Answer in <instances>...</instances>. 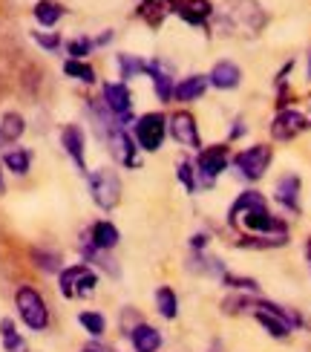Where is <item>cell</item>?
I'll use <instances>...</instances> for the list:
<instances>
[{"label": "cell", "mask_w": 311, "mask_h": 352, "mask_svg": "<svg viewBox=\"0 0 311 352\" xmlns=\"http://www.w3.org/2000/svg\"><path fill=\"white\" fill-rule=\"evenodd\" d=\"M228 226L251 231V234H262V237H288L291 234V226L283 217L271 214L265 194H260V190H254V188L242 190V194L231 202Z\"/></svg>", "instance_id": "1"}, {"label": "cell", "mask_w": 311, "mask_h": 352, "mask_svg": "<svg viewBox=\"0 0 311 352\" xmlns=\"http://www.w3.org/2000/svg\"><path fill=\"white\" fill-rule=\"evenodd\" d=\"M14 309L29 332H47L49 329V306L35 286H21L14 292Z\"/></svg>", "instance_id": "2"}, {"label": "cell", "mask_w": 311, "mask_h": 352, "mask_svg": "<svg viewBox=\"0 0 311 352\" xmlns=\"http://www.w3.org/2000/svg\"><path fill=\"white\" fill-rule=\"evenodd\" d=\"M271 162H274V148H271V144H262V142L251 144V148H245L236 156H231V168L245 182H260L262 176L268 173Z\"/></svg>", "instance_id": "3"}, {"label": "cell", "mask_w": 311, "mask_h": 352, "mask_svg": "<svg viewBox=\"0 0 311 352\" xmlns=\"http://www.w3.org/2000/svg\"><path fill=\"white\" fill-rule=\"evenodd\" d=\"M231 165V148L228 144H207L196 156V188L199 190H211L216 185V179L228 170Z\"/></svg>", "instance_id": "4"}, {"label": "cell", "mask_w": 311, "mask_h": 352, "mask_svg": "<svg viewBox=\"0 0 311 352\" xmlns=\"http://www.w3.org/2000/svg\"><path fill=\"white\" fill-rule=\"evenodd\" d=\"M58 289L67 300L90 298L98 289V274L93 272L90 263H76V266H64L58 272Z\"/></svg>", "instance_id": "5"}, {"label": "cell", "mask_w": 311, "mask_h": 352, "mask_svg": "<svg viewBox=\"0 0 311 352\" xmlns=\"http://www.w3.org/2000/svg\"><path fill=\"white\" fill-rule=\"evenodd\" d=\"M133 139H136L139 151H144V153L161 151V144L168 139V116L159 110L139 116V119L133 122Z\"/></svg>", "instance_id": "6"}, {"label": "cell", "mask_w": 311, "mask_h": 352, "mask_svg": "<svg viewBox=\"0 0 311 352\" xmlns=\"http://www.w3.org/2000/svg\"><path fill=\"white\" fill-rule=\"evenodd\" d=\"M265 23H268V14L257 3V0H228L225 9V29H245L251 35H260Z\"/></svg>", "instance_id": "7"}, {"label": "cell", "mask_w": 311, "mask_h": 352, "mask_svg": "<svg viewBox=\"0 0 311 352\" xmlns=\"http://www.w3.org/2000/svg\"><path fill=\"white\" fill-rule=\"evenodd\" d=\"M87 182H90V197L101 211L118 208V202H122V176H118L113 168L93 170L87 176Z\"/></svg>", "instance_id": "8"}, {"label": "cell", "mask_w": 311, "mask_h": 352, "mask_svg": "<svg viewBox=\"0 0 311 352\" xmlns=\"http://www.w3.org/2000/svg\"><path fill=\"white\" fill-rule=\"evenodd\" d=\"M101 104L115 116V122L122 127L136 122L133 119V93H130V87L124 81H107L101 87Z\"/></svg>", "instance_id": "9"}, {"label": "cell", "mask_w": 311, "mask_h": 352, "mask_svg": "<svg viewBox=\"0 0 311 352\" xmlns=\"http://www.w3.org/2000/svg\"><path fill=\"white\" fill-rule=\"evenodd\" d=\"M168 133L176 144H182L187 151H202V133L196 124V116L190 110H176L168 116Z\"/></svg>", "instance_id": "10"}, {"label": "cell", "mask_w": 311, "mask_h": 352, "mask_svg": "<svg viewBox=\"0 0 311 352\" xmlns=\"http://www.w3.org/2000/svg\"><path fill=\"white\" fill-rule=\"evenodd\" d=\"M303 130H308V116L297 107H286L277 110L274 122H271V139L274 142H294Z\"/></svg>", "instance_id": "11"}, {"label": "cell", "mask_w": 311, "mask_h": 352, "mask_svg": "<svg viewBox=\"0 0 311 352\" xmlns=\"http://www.w3.org/2000/svg\"><path fill=\"white\" fill-rule=\"evenodd\" d=\"M104 142H107L110 156L118 165H124V168H139L141 165L139 162V144H136V139H133V133L127 127H115Z\"/></svg>", "instance_id": "12"}, {"label": "cell", "mask_w": 311, "mask_h": 352, "mask_svg": "<svg viewBox=\"0 0 311 352\" xmlns=\"http://www.w3.org/2000/svg\"><path fill=\"white\" fill-rule=\"evenodd\" d=\"M274 199H277V205H283V208L288 211V214H300L303 211V179H300V173H294V170H288V173H283L279 179L274 182Z\"/></svg>", "instance_id": "13"}, {"label": "cell", "mask_w": 311, "mask_h": 352, "mask_svg": "<svg viewBox=\"0 0 311 352\" xmlns=\"http://www.w3.org/2000/svg\"><path fill=\"white\" fill-rule=\"evenodd\" d=\"M147 76H150L153 90L161 104H170L173 90H176V67L165 61V58H153V61H147Z\"/></svg>", "instance_id": "14"}, {"label": "cell", "mask_w": 311, "mask_h": 352, "mask_svg": "<svg viewBox=\"0 0 311 352\" xmlns=\"http://www.w3.org/2000/svg\"><path fill=\"white\" fill-rule=\"evenodd\" d=\"M61 148L72 159V165L78 168V173L90 176V170H87V133H84L81 124H64V130H61Z\"/></svg>", "instance_id": "15"}, {"label": "cell", "mask_w": 311, "mask_h": 352, "mask_svg": "<svg viewBox=\"0 0 311 352\" xmlns=\"http://www.w3.org/2000/svg\"><path fill=\"white\" fill-rule=\"evenodd\" d=\"M251 315H254V320L262 327V332L268 335V338H274V341H288L294 335V329L286 324L283 318L274 315L271 309H265V306L260 303V298H254V309H251Z\"/></svg>", "instance_id": "16"}, {"label": "cell", "mask_w": 311, "mask_h": 352, "mask_svg": "<svg viewBox=\"0 0 311 352\" xmlns=\"http://www.w3.org/2000/svg\"><path fill=\"white\" fill-rule=\"evenodd\" d=\"M127 341H130L133 352H159L161 346H165V335H161L159 327L141 320V324H136L127 332Z\"/></svg>", "instance_id": "17"}, {"label": "cell", "mask_w": 311, "mask_h": 352, "mask_svg": "<svg viewBox=\"0 0 311 352\" xmlns=\"http://www.w3.org/2000/svg\"><path fill=\"white\" fill-rule=\"evenodd\" d=\"M207 84L214 87V90H236V87L242 84V69L236 67L233 61H228V58H222V61H216L211 67V72H207Z\"/></svg>", "instance_id": "18"}, {"label": "cell", "mask_w": 311, "mask_h": 352, "mask_svg": "<svg viewBox=\"0 0 311 352\" xmlns=\"http://www.w3.org/2000/svg\"><path fill=\"white\" fill-rule=\"evenodd\" d=\"M173 12L190 26H207V21L214 18L211 0H173Z\"/></svg>", "instance_id": "19"}, {"label": "cell", "mask_w": 311, "mask_h": 352, "mask_svg": "<svg viewBox=\"0 0 311 352\" xmlns=\"http://www.w3.org/2000/svg\"><path fill=\"white\" fill-rule=\"evenodd\" d=\"M118 240H122V234H118V228L110 223V219H98V223H93L90 231H87V243L93 248H98V252H113L118 245Z\"/></svg>", "instance_id": "20"}, {"label": "cell", "mask_w": 311, "mask_h": 352, "mask_svg": "<svg viewBox=\"0 0 311 352\" xmlns=\"http://www.w3.org/2000/svg\"><path fill=\"white\" fill-rule=\"evenodd\" d=\"M207 76L202 72H194V76H185L176 81V90H173V101H182V104H190V101H199L207 93Z\"/></svg>", "instance_id": "21"}, {"label": "cell", "mask_w": 311, "mask_h": 352, "mask_svg": "<svg viewBox=\"0 0 311 352\" xmlns=\"http://www.w3.org/2000/svg\"><path fill=\"white\" fill-rule=\"evenodd\" d=\"M26 133V119L21 113H3L0 116V148H9V144H18L21 136Z\"/></svg>", "instance_id": "22"}, {"label": "cell", "mask_w": 311, "mask_h": 352, "mask_svg": "<svg viewBox=\"0 0 311 352\" xmlns=\"http://www.w3.org/2000/svg\"><path fill=\"white\" fill-rule=\"evenodd\" d=\"M115 67H118V78H122L124 84L133 81V78L147 76V61L141 55H133V52H118Z\"/></svg>", "instance_id": "23"}, {"label": "cell", "mask_w": 311, "mask_h": 352, "mask_svg": "<svg viewBox=\"0 0 311 352\" xmlns=\"http://www.w3.org/2000/svg\"><path fill=\"white\" fill-rule=\"evenodd\" d=\"M0 346L3 352H29V344L12 318H0Z\"/></svg>", "instance_id": "24"}, {"label": "cell", "mask_w": 311, "mask_h": 352, "mask_svg": "<svg viewBox=\"0 0 311 352\" xmlns=\"http://www.w3.org/2000/svg\"><path fill=\"white\" fill-rule=\"evenodd\" d=\"M291 237H262V234H242L236 240V248H245V252H271V248H283L288 245Z\"/></svg>", "instance_id": "25"}, {"label": "cell", "mask_w": 311, "mask_h": 352, "mask_svg": "<svg viewBox=\"0 0 311 352\" xmlns=\"http://www.w3.org/2000/svg\"><path fill=\"white\" fill-rule=\"evenodd\" d=\"M64 12H67V9L58 3V0H38L35 9H32L38 26H43V29H52L58 21L64 18Z\"/></svg>", "instance_id": "26"}, {"label": "cell", "mask_w": 311, "mask_h": 352, "mask_svg": "<svg viewBox=\"0 0 311 352\" xmlns=\"http://www.w3.org/2000/svg\"><path fill=\"white\" fill-rule=\"evenodd\" d=\"M156 312L165 320H176L179 318V295L170 286H159L156 289Z\"/></svg>", "instance_id": "27"}, {"label": "cell", "mask_w": 311, "mask_h": 352, "mask_svg": "<svg viewBox=\"0 0 311 352\" xmlns=\"http://www.w3.org/2000/svg\"><path fill=\"white\" fill-rule=\"evenodd\" d=\"M32 159L35 156H32L29 148H12V151L3 153V168L12 170L14 176H26L29 168H32Z\"/></svg>", "instance_id": "28"}, {"label": "cell", "mask_w": 311, "mask_h": 352, "mask_svg": "<svg viewBox=\"0 0 311 352\" xmlns=\"http://www.w3.org/2000/svg\"><path fill=\"white\" fill-rule=\"evenodd\" d=\"M78 324H81V329L90 335V338H104L107 335V318H104L98 309H84V312H78Z\"/></svg>", "instance_id": "29"}, {"label": "cell", "mask_w": 311, "mask_h": 352, "mask_svg": "<svg viewBox=\"0 0 311 352\" xmlns=\"http://www.w3.org/2000/svg\"><path fill=\"white\" fill-rule=\"evenodd\" d=\"M64 76L72 78V81H81V84H95L98 81L93 64L76 61V58H67V61H64Z\"/></svg>", "instance_id": "30"}, {"label": "cell", "mask_w": 311, "mask_h": 352, "mask_svg": "<svg viewBox=\"0 0 311 352\" xmlns=\"http://www.w3.org/2000/svg\"><path fill=\"white\" fill-rule=\"evenodd\" d=\"M32 260H35V266L47 274H58L64 269V257L58 252H49V248H32Z\"/></svg>", "instance_id": "31"}, {"label": "cell", "mask_w": 311, "mask_h": 352, "mask_svg": "<svg viewBox=\"0 0 311 352\" xmlns=\"http://www.w3.org/2000/svg\"><path fill=\"white\" fill-rule=\"evenodd\" d=\"M219 283L228 286V289H233V292H240V295H260V280H254V277H245V274L228 272Z\"/></svg>", "instance_id": "32"}, {"label": "cell", "mask_w": 311, "mask_h": 352, "mask_svg": "<svg viewBox=\"0 0 311 352\" xmlns=\"http://www.w3.org/2000/svg\"><path fill=\"white\" fill-rule=\"evenodd\" d=\"M176 179L182 182V188L187 190V194H196V168L190 159H179V165H176Z\"/></svg>", "instance_id": "33"}, {"label": "cell", "mask_w": 311, "mask_h": 352, "mask_svg": "<svg viewBox=\"0 0 311 352\" xmlns=\"http://www.w3.org/2000/svg\"><path fill=\"white\" fill-rule=\"evenodd\" d=\"M93 50H95V43H93V38H87V35L72 38V41L67 43V55H69V58H76V61H84V58L90 55Z\"/></svg>", "instance_id": "34"}, {"label": "cell", "mask_w": 311, "mask_h": 352, "mask_svg": "<svg viewBox=\"0 0 311 352\" xmlns=\"http://www.w3.org/2000/svg\"><path fill=\"white\" fill-rule=\"evenodd\" d=\"M32 41L38 43L41 50H47V52H58V50H61V35H58V32H38V29H35Z\"/></svg>", "instance_id": "35"}, {"label": "cell", "mask_w": 311, "mask_h": 352, "mask_svg": "<svg viewBox=\"0 0 311 352\" xmlns=\"http://www.w3.org/2000/svg\"><path fill=\"white\" fill-rule=\"evenodd\" d=\"M136 324H141V318H139V312L136 309H133V306H124V309H122V332L127 335L133 327H136Z\"/></svg>", "instance_id": "36"}, {"label": "cell", "mask_w": 311, "mask_h": 352, "mask_svg": "<svg viewBox=\"0 0 311 352\" xmlns=\"http://www.w3.org/2000/svg\"><path fill=\"white\" fill-rule=\"evenodd\" d=\"M207 240H211V237H207L205 231L190 234V248H194V252H205V248H207Z\"/></svg>", "instance_id": "37"}, {"label": "cell", "mask_w": 311, "mask_h": 352, "mask_svg": "<svg viewBox=\"0 0 311 352\" xmlns=\"http://www.w3.org/2000/svg\"><path fill=\"white\" fill-rule=\"evenodd\" d=\"M245 133H248V124H245V119H233V127H231V142L242 139Z\"/></svg>", "instance_id": "38"}, {"label": "cell", "mask_w": 311, "mask_h": 352, "mask_svg": "<svg viewBox=\"0 0 311 352\" xmlns=\"http://www.w3.org/2000/svg\"><path fill=\"white\" fill-rule=\"evenodd\" d=\"M306 260H308V266H311V237L306 240Z\"/></svg>", "instance_id": "39"}, {"label": "cell", "mask_w": 311, "mask_h": 352, "mask_svg": "<svg viewBox=\"0 0 311 352\" xmlns=\"http://www.w3.org/2000/svg\"><path fill=\"white\" fill-rule=\"evenodd\" d=\"M84 352H107V349H104V346H87Z\"/></svg>", "instance_id": "40"}, {"label": "cell", "mask_w": 311, "mask_h": 352, "mask_svg": "<svg viewBox=\"0 0 311 352\" xmlns=\"http://www.w3.org/2000/svg\"><path fill=\"white\" fill-rule=\"evenodd\" d=\"M306 78L311 81V52H308V67H306Z\"/></svg>", "instance_id": "41"}, {"label": "cell", "mask_w": 311, "mask_h": 352, "mask_svg": "<svg viewBox=\"0 0 311 352\" xmlns=\"http://www.w3.org/2000/svg\"><path fill=\"white\" fill-rule=\"evenodd\" d=\"M6 190V185H3V170H0V194H3Z\"/></svg>", "instance_id": "42"}, {"label": "cell", "mask_w": 311, "mask_h": 352, "mask_svg": "<svg viewBox=\"0 0 311 352\" xmlns=\"http://www.w3.org/2000/svg\"><path fill=\"white\" fill-rule=\"evenodd\" d=\"M308 130H311V119H308Z\"/></svg>", "instance_id": "43"}]
</instances>
